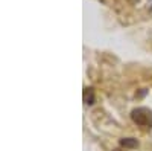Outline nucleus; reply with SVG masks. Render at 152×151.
Masks as SVG:
<instances>
[{
    "mask_svg": "<svg viewBox=\"0 0 152 151\" xmlns=\"http://www.w3.org/2000/svg\"><path fill=\"white\" fill-rule=\"evenodd\" d=\"M131 119L140 127L152 128V111L149 108H145V107L134 108L131 111Z\"/></svg>",
    "mask_w": 152,
    "mask_h": 151,
    "instance_id": "obj_1",
    "label": "nucleus"
},
{
    "mask_svg": "<svg viewBox=\"0 0 152 151\" xmlns=\"http://www.w3.org/2000/svg\"><path fill=\"white\" fill-rule=\"evenodd\" d=\"M120 145L122 147H126V148H134L138 145V142L135 139H132V137H126V139H122L120 141Z\"/></svg>",
    "mask_w": 152,
    "mask_h": 151,
    "instance_id": "obj_2",
    "label": "nucleus"
},
{
    "mask_svg": "<svg viewBox=\"0 0 152 151\" xmlns=\"http://www.w3.org/2000/svg\"><path fill=\"white\" fill-rule=\"evenodd\" d=\"M84 101H85V104H93V89H85L84 90Z\"/></svg>",
    "mask_w": 152,
    "mask_h": 151,
    "instance_id": "obj_3",
    "label": "nucleus"
}]
</instances>
